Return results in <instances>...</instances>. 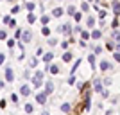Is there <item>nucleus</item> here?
<instances>
[{
  "instance_id": "1",
  "label": "nucleus",
  "mask_w": 120,
  "mask_h": 115,
  "mask_svg": "<svg viewBox=\"0 0 120 115\" xmlns=\"http://www.w3.org/2000/svg\"><path fill=\"white\" fill-rule=\"evenodd\" d=\"M20 38H22V43H29L30 38H32V32H30V31H22Z\"/></svg>"
},
{
  "instance_id": "2",
  "label": "nucleus",
  "mask_w": 120,
  "mask_h": 115,
  "mask_svg": "<svg viewBox=\"0 0 120 115\" xmlns=\"http://www.w3.org/2000/svg\"><path fill=\"white\" fill-rule=\"evenodd\" d=\"M5 81H7V83H13V81H15V74H13V68H11V67L5 68Z\"/></svg>"
},
{
  "instance_id": "3",
  "label": "nucleus",
  "mask_w": 120,
  "mask_h": 115,
  "mask_svg": "<svg viewBox=\"0 0 120 115\" xmlns=\"http://www.w3.org/2000/svg\"><path fill=\"white\" fill-rule=\"evenodd\" d=\"M111 7H113V16H118L120 15V2L118 0H113V2H111Z\"/></svg>"
},
{
  "instance_id": "4",
  "label": "nucleus",
  "mask_w": 120,
  "mask_h": 115,
  "mask_svg": "<svg viewBox=\"0 0 120 115\" xmlns=\"http://www.w3.org/2000/svg\"><path fill=\"white\" fill-rule=\"evenodd\" d=\"M36 103H38V104H45L47 103V94L45 92H40V94L36 95Z\"/></svg>"
},
{
  "instance_id": "5",
  "label": "nucleus",
  "mask_w": 120,
  "mask_h": 115,
  "mask_svg": "<svg viewBox=\"0 0 120 115\" xmlns=\"http://www.w3.org/2000/svg\"><path fill=\"white\" fill-rule=\"evenodd\" d=\"M93 90H95L97 94H100V92L104 90V86H102V81H100V79H95V81H93Z\"/></svg>"
},
{
  "instance_id": "6",
  "label": "nucleus",
  "mask_w": 120,
  "mask_h": 115,
  "mask_svg": "<svg viewBox=\"0 0 120 115\" xmlns=\"http://www.w3.org/2000/svg\"><path fill=\"white\" fill-rule=\"evenodd\" d=\"M59 32H63V34H72V27H70V24L61 25V27H59Z\"/></svg>"
},
{
  "instance_id": "7",
  "label": "nucleus",
  "mask_w": 120,
  "mask_h": 115,
  "mask_svg": "<svg viewBox=\"0 0 120 115\" xmlns=\"http://www.w3.org/2000/svg\"><path fill=\"white\" fill-rule=\"evenodd\" d=\"M63 13H65V11H63V7H54V9H52V16H54V18L63 16Z\"/></svg>"
},
{
  "instance_id": "8",
  "label": "nucleus",
  "mask_w": 120,
  "mask_h": 115,
  "mask_svg": "<svg viewBox=\"0 0 120 115\" xmlns=\"http://www.w3.org/2000/svg\"><path fill=\"white\" fill-rule=\"evenodd\" d=\"M100 36H102V32H100L99 29H93V31L90 32V38H91V40H99Z\"/></svg>"
},
{
  "instance_id": "9",
  "label": "nucleus",
  "mask_w": 120,
  "mask_h": 115,
  "mask_svg": "<svg viewBox=\"0 0 120 115\" xmlns=\"http://www.w3.org/2000/svg\"><path fill=\"white\" fill-rule=\"evenodd\" d=\"M54 92V83L52 81H47V85H45V94L49 95V94H52Z\"/></svg>"
},
{
  "instance_id": "10",
  "label": "nucleus",
  "mask_w": 120,
  "mask_h": 115,
  "mask_svg": "<svg viewBox=\"0 0 120 115\" xmlns=\"http://www.w3.org/2000/svg\"><path fill=\"white\" fill-rule=\"evenodd\" d=\"M49 72H50V74H54V75H57V74H59V65H54V63L49 65Z\"/></svg>"
},
{
  "instance_id": "11",
  "label": "nucleus",
  "mask_w": 120,
  "mask_h": 115,
  "mask_svg": "<svg viewBox=\"0 0 120 115\" xmlns=\"http://www.w3.org/2000/svg\"><path fill=\"white\" fill-rule=\"evenodd\" d=\"M100 70H113V65L111 63H108V61H100Z\"/></svg>"
},
{
  "instance_id": "12",
  "label": "nucleus",
  "mask_w": 120,
  "mask_h": 115,
  "mask_svg": "<svg viewBox=\"0 0 120 115\" xmlns=\"http://www.w3.org/2000/svg\"><path fill=\"white\" fill-rule=\"evenodd\" d=\"M93 25H95V16H88V18H86V27H88V29H93Z\"/></svg>"
},
{
  "instance_id": "13",
  "label": "nucleus",
  "mask_w": 120,
  "mask_h": 115,
  "mask_svg": "<svg viewBox=\"0 0 120 115\" xmlns=\"http://www.w3.org/2000/svg\"><path fill=\"white\" fill-rule=\"evenodd\" d=\"M20 94L23 95V97H29V95H30V88H29L27 85H23V86L20 88Z\"/></svg>"
},
{
  "instance_id": "14",
  "label": "nucleus",
  "mask_w": 120,
  "mask_h": 115,
  "mask_svg": "<svg viewBox=\"0 0 120 115\" xmlns=\"http://www.w3.org/2000/svg\"><path fill=\"white\" fill-rule=\"evenodd\" d=\"M70 110H72L70 103H63V104H61V111H63V113H70Z\"/></svg>"
},
{
  "instance_id": "15",
  "label": "nucleus",
  "mask_w": 120,
  "mask_h": 115,
  "mask_svg": "<svg viewBox=\"0 0 120 115\" xmlns=\"http://www.w3.org/2000/svg\"><path fill=\"white\" fill-rule=\"evenodd\" d=\"M61 59L65 61V63H70V61L74 59V56H72V52H68V50H66L65 54H63V58H61Z\"/></svg>"
},
{
  "instance_id": "16",
  "label": "nucleus",
  "mask_w": 120,
  "mask_h": 115,
  "mask_svg": "<svg viewBox=\"0 0 120 115\" xmlns=\"http://www.w3.org/2000/svg\"><path fill=\"white\" fill-rule=\"evenodd\" d=\"M52 59H54V52H47V54H43V61H45V63H52Z\"/></svg>"
},
{
  "instance_id": "17",
  "label": "nucleus",
  "mask_w": 120,
  "mask_h": 115,
  "mask_svg": "<svg viewBox=\"0 0 120 115\" xmlns=\"http://www.w3.org/2000/svg\"><path fill=\"white\" fill-rule=\"evenodd\" d=\"M111 38L115 40V47H118V29H113V31H111Z\"/></svg>"
},
{
  "instance_id": "18",
  "label": "nucleus",
  "mask_w": 120,
  "mask_h": 115,
  "mask_svg": "<svg viewBox=\"0 0 120 115\" xmlns=\"http://www.w3.org/2000/svg\"><path fill=\"white\" fill-rule=\"evenodd\" d=\"M88 63H90L91 68L95 70V54H90V56H88Z\"/></svg>"
},
{
  "instance_id": "19",
  "label": "nucleus",
  "mask_w": 120,
  "mask_h": 115,
  "mask_svg": "<svg viewBox=\"0 0 120 115\" xmlns=\"http://www.w3.org/2000/svg\"><path fill=\"white\" fill-rule=\"evenodd\" d=\"M81 38H82V41H88L90 40V31H81Z\"/></svg>"
},
{
  "instance_id": "20",
  "label": "nucleus",
  "mask_w": 120,
  "mask_h": 115,
  "mask_svg": "<svg viewBox=\"0 0 120 115\" xmlns=\"http://www.w3.org/2000/svg\"><path fill=\"white\" fill-rule=\"evenodd\" d=\"M43 77H45V74H43L41 70H36V74H34V79H40V81H43Z\"/></svg>"
},
{
  "instance_id": "21",
  "label": "nucleus",
  "mask_w": 120,
  "mask_h": 115,
  "mask_svg": "<svg viewBox=\"0 0 120 115\" xmlns=\"http://www.w3.org/2000/svg\"><path fill=\"white\" fill-rule=\"evenodd\" d=\"M72 16H74V20H75V22H81V20H82V13H79V11H75Z\"/></svg>"
},
{
  "instance_id": "22",
  "label": "nucleus",
  "mask_w": 120,
  "mask_h": 115,
  "mask_svg": "<svg viewBox=\"0 0 120 115\" xmlns=\"http://www.w3.org/2000/svg\"><path fill=\"white\" fill-rule=\"evenodd\" d=\"M15 45H16V40H13V38H7V47H9L11 50L15 49Z\"/></svg>"
},
{
  "instance_id": "23",
  "label": "nucleus",
  "mask_w": 120,
  "mask_h": 115,
  "mask_svg": "<svg viewBox=\"0 0 120 115\" xmlns=\"http://www.w3.org/2000/svg\"><path fill=\"white\" fill-rule=\"evenodd\" d=\"M41 34H43V36H50V27H49V25H43V29H41Z\"/></svg>"
},
{
  "instance_id": "24",
  "label": "nucleus",
  "mask_w": 120,
  "mask_h": 115,
  "mask_svg": "<svg viewBox=\"0 0 120 115\" xmlns=\"http://www.w3.org/2000/svg\"><path fill=\"white\" fill-rule=\"evenodd\" d=\"M79 65H81V59H77V61L74 63V67H72V70H70V75L75 74V70H77V67H79Z\"/></svg>"
},
{
  "instance_id": "25",
  "label": "nucleus",
  "mask_w": 120,
  "mask_h": 115,
  "mask_svg": "<svg viewBox=\"0 0 120 115\" xmlns=\"http://www.w3.org/2000/svg\"><path fill=\"white\" fill-rule=\"evenodd\" d=\"M41 83H43V81L34 79V77H32V85H34V88H41Z\"/></svg>"
},
{
  "instance_id": "26",
  "label": "nucleus",
  "mask_w": 120,
  "mask_h": 115,
  "mask_svg": "<svg viewBox=\"0 0 120 115\" xmlns=\"http://www.w3.org/2000/svg\"><path fill=\"white\" fill-rule=\"evenodd\" d=\"M27 20H29V24H34V22H36V16L32 15V13H29V15H27Z\"/></svg>"
},
{
  "instance_id": "27",
  "label": "nucleus",
  "mask_w": 120,
  "mask_h": 115,
  "mask_svg": "<svg viewBox=\"0 0 120 115\" xmlns=\"http://www.w3.org/2000/svg\"><path fill=\"white\" fill-rule=\"evenodd\" d=\"M81 9H82V11L86 13V11L90 9V4H88V2H82V4H81Z\"/></svg>"
},
{
  "instance_id": "28",
  "label": "nucleus",
  "mask_w": 120,
  "mask_h": 115,
  "mask_svg": "<svg viewBox=\"0 0 120 115\" xmlns=\"http://www.w3.org/2000/svg\"><path fill=\"white\" fill-rule=\"evenodd\" d=\"M111 27H113V29H118V16H115V18H113V24H111Z\"/></svg>"
},
{
  "instance_id": "29",
  "label": "nucleus",
  "mask_w": 120,
  "mask_h": 115,
  "mask_svg": "<svg viewBox=\"0 0 120 115\" xmlns=\"http://www.w3.org/2000/svg\"><path fill=\"white\" fill-rule=\"evenodd\" d=\"M25 111H27V113H32V111H34V106L32 104H25Z\"/></svg>"
},
{
  "instance_id": "30",
  "label": "nucleus",
  "mask_w": 120,
  "mask_h": 115,
  "mask_svg": "<svg viewBox=\"0 0 120 115\" xmlns=\"http://www.w3.org/2000/svg\"><path fill=\"white\" fill-rule=\"evenodd\" d=\"M29 65L30 67H36V65H38V58H30V59H29Z\"/></svg>"
},
{
  "instance_id": "31",
  "label": "nucleus",
  "mask_w": 120,
  "mask_h": 115,
  "mask_svg": "<svg viewBox=\"0 0 120 115\" xmlns=\"http://www.w3.org/2000/svg\"><path fill=\"white\" fill-rule=\"evenodd\" d=\"M49 45L50 47H56V45H57V40H56V38H49Z\"/></svg>"
},
{
  "instance_id": "32",
  "label": "nucleus",
  "mask_w": 120,
  "mask_h": 115,
  "mask_svg": "<svg viewBox=\"0 0 120 115\" xmlns=\"http://www.w3.org/2000/svg\"><path fill=\"white\" fill-rule=\"evenodd\" d=\"M49 22H50V16H41V24L43 25H47Z\"/></svg>"
},
{
  "instance_id": "33",
  "label": "nucleus",
  "mask_w": 120,
  "mask_h": 115,
  "mask_svg": "<svg viewBox=\"0 0 120 115\" xmlns=\"http://www.w3.org/2000/svg\"><path fill=\"white\" fill-rule=\"evenodd\" d=\"M11 101H13V103H18V94H11Z\"/></svg>"
},
{
  "instance_id": "34",
  "label": "nucleus",
  "mask_w": 120,
  "mask_h": 115,
  "mask_svg": "<svg viewBox=\"0 0 120 115\" xmlns=\"http://www.w3.org/2000/svg\"><path fill=\"white\" fill-rule=\"evenodd\" d=\"M16 13H20V5H15L13 11H11V15H16Z\"/></svg>"
},
{
  "instance_id": "35",
  "label": "nucleus",
  "mask_w": 120,
  "mask_h": 115,
  "mask_svg": "<svg viewBox=\"0 0 120 115\" xmlns=\"http://www.w3.org/2000/svg\"><path fill=\"white\" fill-rule=\"evenodd\" d=\"M0 40H7V32L5 31H0Z\"/></svg>"
},
{
  "instance_id": "36",
  "label": "nucleus",
  "mask_w": 120,
  "mask_h": 115,
  "mask_svg": "<svg viewBox=\"0 0 120 115\" xmlns=\"http://www.w3.org/2000/svg\"><path fill=\"white\" fill-rule=\"evenodd\" d=\"M68 45H70V41H68V40H66V41H61V47H63V49H68Z\"/></svg>"
},
{
  "instance_id": "37",
  "label": "nucleus",
  "mask_w": 120,
  "mask_h": 115,
  "mask_svg": "<svg viewBox=\"0 0 120 115\" xmlns=\"http://www.w3.org/2000/svg\"><path fill=\"white\" fill-rule=\"evenodd\" d=\"M81 31H82V27H79V25H77V27H74V29H72V32H75V34H79Z\"/></svg>"
},
{
  "instance_id": "38",
  "label": "nucleus",
  "mask_w": 120,
  "mask_h": 115,
  "mask_svg": "<svg viewBox=\"0 0 120 115\" xmlns=\"http://www.w3.org/2000/svg\"><path fill=\"white\" fill-rule=\"evenodd\" d=\"M66 13H68V15H74V13H75V7H74V5H70V7L66 9Z\"/></svg>"
},
{
  "instance_id": "39",
  "label": "nucleus",
  "mask_w": 120,
  "mask_h": 115,
  "mask_svg": "<svg viewBox=\"0 0 120 115\" xmlns=\"http://www.w3.org/2000/svg\"><path fill=\"white\" fill-rule=\"evenodd\" d=\"M93 52H95V54H100V52H102V49H100L99 45H95V47H93Z\"/></svg>"
},
{
  "instance_id": "40",
  "label": "nucleus",
  "mask_w": 120,
  "mask_h": 115,
  "mask_svg": "<svg viewBox=\"0 0 120 115\" xmlns=\"http://www.w3.org/2000/svg\"><path fill=\"white\" fill-rule=\"evenodd\" d=\"M7 25H9L11 29H13V27H16V20H15V18H13V20H9V24H7Z\"/></svg>"
},
{
  "instance_id": "41",
  "label": "nucleus",
  "mask_w": 120,
  "mask_h": 115,
  "mask_svg": "<svg viewBox=\"0 0 120 115\" xmlns=\"http://www.w3.org/2000/svg\"><path fill=\"white\" fill-rule=\"evenodd\" d=\"M113 47H115V45H113L111 41H109V43H106V49H108V50H113ZM115 49H116V47H115Z\"/></svg>"
},
{
  "instance_id": "42",
  "label": "nucleus",
  "mask_w": 120,
  "mask_h": 115,
  "mask_svg": "<svg viewBox=\"0 0 120 115\" xmlns=\"http://www.w3.org/2000/svg\"><path fill=\"white\" fill-rule=\"evenodd\" d=\"M113 58H115V61H120V54H118V50H115V54H113Z\"/></svg>"
},
{
  "instance_id": "43",
  "label": "nucleus",
  "mask_w": 120,
  "mask_h": 115,
  "mask_svg": "<svg viewBox=\"0 0 120 115\" xmlns=\"http://www.w3.org/2000/svg\"><path fill=\"white\" fill-rule=\"evenodd\" d=\"M4 61H5V54L0 52V65H4Z\"/></svg>"
},
{
  "instance_id": "44",
  "label": "nucleus",
  "mask_w": 120,
  "mask_h": 115,
  "mask_svg": "<svg viewBox=\"0 0 120 115\" xmlns=\"http://www.w3.org/2000/svg\"><path fill=\"white\" fill-rule=\"evenodd\" d=\"M104 16H106V11H102V9H100V11H99V18H100V20H102Z\"/></svg>"
},
{
  "instance_id": "45",
  "label": "nucleus",
  "mask_w": 120,
  "mask_h": 115,
  "mask_svg": "<svg viewBox=\"0 0 120 115\" xmlns=\"http://www.w3.org/2000/svg\"><path fill=\"white\" fill-rule=\"evenodd\" d=\"M74 83H75V77L70 75V77H68V85H74Z\"/></svg>"
},
{
  "instance_id": "46",
  "label": "nucleus",
  "mask_w": 120,
  "mask_h": 115,
  "mask_svg": "<svg viewBox=\"0 0 120 115\" xmlns=\"http://www.w3.org/2000/svg\"><path fill=\"white\" fill-rule=\"evenodd\" d=\"M9 20H11V16H9V15H5V16H4V24L7 25V24H9Z\"/></svg>"
},
{
  "instance_id": "47",
  "label": "nucleus",
  "mask_w": 120,
  "mask_h": 115,
  "mask_svg": "<svg viewBox=\"0 0 120 115\" xmlns=\"http://www.w3.org/2000/svg\"><path fill=\"white\" fill-rule=\"evenodd\" d=\"M27 9L32 11V9H34V4H32V2H29V4H27Z\"/></svg>"
},
{
  "instance_id": "48",
  "label": "nucleus",
  "mask_w": 120,
  "mask_h": 115,
  "mask_svg": "<svg viewBox=\"0 0 120 115\" xmlns=\"http://www.w3.org/2000/svg\"><path fill=\"white\" fill-rule=\"evenodd\" d=\"M2 88H5V81L4 79H0V90H2Z\"/></svg>"
},
{
  "instance_id": "49",
  "label": "nucleus",
  "mask_w": 120,
  "mask_h": 115,
  "mask_svg": "<svg viewBox=\"0 0 120 115\" xmlns=\"http://www.w3.org/2000/svg\"><path fill=\"white\" fill-rule=\"evenodd\" d=\"M41 54H43V49H41V47H40V49L36 50V56H41Z\"/></svg>"
},
{
  "instance_id": "50",
  "label": "nucleus",
  "mask_w": 120,
  "mask_h": 115,
  "mask_svg": "<svg viewBox=\"0 0 120 115\" xmlns=\"http://www.w3.org/2000/svg\"><path fill=\"white\" fill-rule=\"evenodd\" d=\"M41 115H50V113H49V111H43V113H41Z\"/></svg>"
},
{
  "instance_id": "51",
  "label": "nucleus",
  "mask_w": 120,
  "mask_h": 115,
  "mask_svg": "<svg viewBox=\"0 0 120 115\" xmlns=\"http://www.w3.org/2000/svg\"><path fill=\"white\" fill-rule=\"evenodd\" d=\"M86 2H95V0H86Z\"/></svg>"
},
{
  "instance_id": "52",
  "label": "nucleus",
  "mask_w": 120,
  "mask_h": 115,
  "mask_svg": "<svg viewBox=\"0 0 120 115\" xmlns=\"http://www.w3.org/2000/svg\"><path fill=\"white\" fill-rule=\"evenodd\" d=\"M7 2H15V0H7Z\"/></svg>"
}]
</instances>
